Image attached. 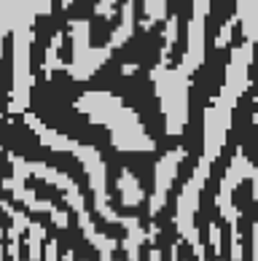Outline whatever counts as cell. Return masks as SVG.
I'll use <instances>...</instances> for the list:
<instances>
[{"label": "cell", "instance_id": "cell-20", "mask_svg": "<svg viewBox=\"0 0 258 261\" xmlns=\"http://www.w3.org/2000/svg\"><path fill=\"white\" fill-rule=\"evenodd\" d=\"M142 11H146V22L142 27L151 30L156 22H167V0H142Z\"/></svg>", "mask_w": 258, "mask_h": 261}, {"label": "cell", "instance_id": "cell-7", "mask_svg": "<svg viewBox=\"0 0 258 261\" xmlns=\"http://www.w3.org/2000/svg\"><path fill=\"white\" fill-rule=\"evenodd\" d=\"M183 159H186V148L178 146V148L167 151L164 156L156 162V167H154V194L148 199L151 218H156L161 213V207L167 205V194H169L172 183L178 178V170H180V164H183Z\"/></svg>", "mask_w": 258, "mask_h": 261}, {"label": "cell", "instance_id": "cell-2", "mask_svg": "<svg viewBox=\"0 0 258 261\" xmlns=\"http://www.w3.org/2000/svg\"><path fill=\"white\" fill-rule=\"evenodd\" d=\"M151 81H154V92L159 97L161 113H164V129L169 138H180L188 124V89L191 79L180 70V67L169 65H156L151 70Z\"/></svg>", "mask_w": 258, "mask_h": 261}, {"label": "cell", "instance_id": "cell-21", "mask_svg": "<svg viewBox=\"0 0 258 261\" xmlns=\"http://www.w3.org/2000/svg\"><path fill=\"white\" fill-rule=\"evenodd\" d=\"M60 46H62V33H54L49 49H46V60H43V73L46 75H51L56 67H62V62H60Z\"/></svg>", "mask_w": 258, "mask_h": 261}, {"label": "cell", "instance_id": "cell-11", "mask_svg": "<svg viewBox=\"0 0 258 261\" xmlns=\"http://www.w3.org/2000/svg\"><path fill=\"white\" fill-rule=\"evenodd\" d=\"M119 194H121V205L124 207H137V205H142V199H146V191H142V186H140V180H137V175L132 170H127L124 167L121 172H119Z\"/></svg>", "mask_w": 258, "mask_h": 261}, {"label": "cell", "instance_id": "cell-25", "mask_svg": "<svg viewBox=\"0 0 258 261\" xmlns=\"http://www.w3.org/2000/svg\"><path fill=\"white\" fill-rule=\"evenodd\" d=\"M116 3H119V0H97V8H94V14H100L102 19H110L113 11H116Z\"/></svg>", "mask_w": 258, "mask_h": 261}, {"label": "cell", "instance_id": "cell-3", "mask_svg": "<svg viewBox=\"0 0 258 261\" xmlns=\"http://www.w3.org/2000/svg\"><path fill=\"white\" fill-rule=\"evenodd\" d=\"M210 170H213V164L199 159V164L194 167L191 172V178L186 180V186L180 189L178 194V205H175V226H178V234L183 237V243L191 248V256L194 258H205L207 256V248L202 245V240H199V229H196V210H199V194H202L205 183L210 178Z\"/></svg>", "mask_w": 258, "mask_h": 261}, {"label": "cell", "instance_id": "cell-13", "mask_svg": "<svg viewBox=\"0 0 258 261\" xmlns=\"http://www.w3.org/2000/svg\"><path fill=\"white\" fill-rule=\"evenodd\" d=\"M237 19L242 24L245 41H250L253 46L258 43V0H237Z\"/></svg>", "mask_w": 258, "mask_h": 261}, {"label": "cell", "instance_id": "cell-27", "mask_svg": "<svg viewBox=\"0 0 258 261\" xmlns=\"http://www.w3.org/2000/svg\"><path fill=\"white\" fill-rule=\"evenodd\" d=\"M51 14V0H38V16H49Z\"/></svg>", "mask_w": 258, "mask_h": 261}, {"label": "cell", "instance_id": "cell-15", "mask_svg": "<svg viewBox=\"0 0 258 261\" xmlns=\"http://www.w3.org/2000/svg\"><path fill=\"white\" fill-rule=\"evenodd\" d=\"M27 167H30V175L41 178L46 183H51V186H56L60 191H65V194H68V191L75 186V180L70 175H65V172L54 170V167H49V164H43V162H27Z\"/></svg>", "mask_w": 258, "mask_h": 261}, {"label": "cell", "instance_id": "cell-28", "mask_svg": "<svg viewBox=\"0 0 258 261\" xmlns=\"http://www.w3.org/2000/svg\"><path fill=\"white\" fill-rule=\"evenodd\" d=\"M253 199H255V205H258V172H255V175H253Z\"/></svg>", "mask_w": 258, "mask_h": 261}, {"label": "cell", "instance_id": "cell-29", "mask_svg": "<svg viewBox=\"0 0 258 261\" xmlns=\"http://www.w3.org/2000/svg\"><path fill=\"white\" fill-rule=\"evenodd\" d=\"M121 70H124V73H127V75H129V73H135V70H137V65H124V67H121Z\"/></svg>", "mask_w": 258, "mask_h": 261}, {"label": "cell", "instance_id": "cell-1", "mask_svg": "<svg viewBox=\"0 0 258 261\" xmlns=\"http://www.w3.org/2000/svg\"><path fill=\"white\" fill-rule=\"evenodd\" d=\"M38 16L35 0H22L16 24H14V86H11V113H27L33 92V67H30V51H33V24Z\"/></svg>", "mask_w": 258, "mask_h": 261}, {"label": "cell", "instance_id": "cell-16", "mask_svg": "<svg viewBox=\"0 0 258 261\" xmlns=\"http://www.w3.org/2000/svg\"><path fill=\"white\" fill-rule=\"evenodd\" d=\"M92 27L86 19H73L70 22V43H73V62H81L86 54L92 51V41H89Z\"/></svg>", "mask_w": 258, "mask_h": 261}, {"label": "cell", "instance_id": "cell-14", "mask_svg": "<svg viewBox=\"0 0 258 261\" xmlns=\"http://www.w3.org/2000/svg\"><path fill=\"white\" fill-rule=\"evenodd\" d=\"M132 35H135V0H127V3L121 6V24L113 30L110 41L105 46H110V49L116 51V49H121V46L129 41Z\"/></svg>", "mask_w": 258, "mask_h": 261}, {"label": "cell", "instance_id": "cell-23", "mask_svg": "<svg viewBox=\"0 0 258 261\" xmlns=\"http://www.w3.org/2000/svg\"><path fill=\"white\" fill-rule=\"evenodd\" d=\"M65 202H68V207L75 213V216L86 213V199H83V194H81V189H78V186H73L68 194H65Z\"/></svg>", "mask_w": 258, "mask_h": 261}, {"label": "cell", "instance_id": "cell-5", "mask_svg": "<svg viewBox=\"0 0 258 261\" xmlns=\"http://www.w3.org/2000/svg\"><path fill=\"white\" fill-rule=\"evenodd\" d=\"M210 6H213V0H194V6H191L186 54H183V60H180V65H178L188 79L205 65V33H207L205 22H207V14H210Z\"/></svg>", "mask_w": 258, "mask_h": 261}, {"label": "cell", "instance_id": "cell-22", "mask_svg": "<svg viewBox=\"0 0 258 261\" xmlns=\"http://www.w3.org/2000/svg\"><path fill=\"white\" fill-rule=\"evenodd\" d=\"M175 41H178V16H169L167 27H164V46H161V62L159 65H169V54H172Z\"/></svg>", "mask_w": 258, "mask_h": 261}, {"label": "cell", "instance_id": "cell-4", "mask_svg": "<svg viewBox=\"0 0 258 261\" xmlns=\"http://www.w3.org/2000/svg\"><path fill=\"white\" fill-rule=\"evenodd\" d=\"M232 113H234V105L226 102L223 97H215L205 108V124H202L205 151H202V159L210 162V164L221 156V151L226 146V135L232 129Z\"/></svg>", "mask_w": 258, "mask_h": 261}, {"label": "cell", "instance_id": "cell-18", "mask_svg": "<svg viewBox=\"0 0 258 261\" xmlns=\"http://www.w3.org/2000/svg\"><path fill=\"white\" fill-rule=\"evenodd\" d=\"M19 8H22V0H0V57H3V38H6V33H14Z\"/></svg>", "mask_w": 258, "mask_h": 261}, {"label": "cell", "instance_id": "cell-6", "mask_svg": "<svg viewBox=\"0 0 258 261\" xmlns=\"http://www.w3.org/2000/svg\"><path fill=\"white\" fill-rule=\"evenodd\" d=\"M250 65H253V43L245 41L232 49V60L226 65V81L218 92V97H223L226 102L237 105V100L242 97L250 86Z\"/></svg>", "mask_w": 258, "mask_h": 261}, {"label": "cell", "instance_id": "cell-19", "mask_svg": "<svg viewBox=\"0 0 258 261\" xmlns=\"http://www.w3.org/2000/svg\"><path fill=\"white\" fill-rule=\"evenodd\" d=\"M43 240H46V226L30 221V229H27V261H41L43 258Z\"/></svg>", "mask_w": 258, "mask_h": 261}, {"label": "cell", "instance_id": "cell-26", "mask_svg": "<svg viewBox=\"0 0 258 261\" xmlns=\"http://www.w3.org/2000/svg\"><path fill=\"white\" fill-rule=\"evenodd\" d=\"M49 218L54 221V226H56V229H68V213H65V210L54 207V213H51Z\"/></svg>", "mask_w": 258, "mask_h": 261}, {"label": "cell", "instance_id": "cell-8", "mask_svg": "<svg viewBox=\"0 0 258 261\" xmlns=\"http://www.w3.org/2000/svg\"><path fill=\"white\" fill-rule=\"evenodd\" d=\"M73 156L81 162L86 178H89V186H92V194H94L92 207L110 205L108 202V164L102 162L100 151L94 146H89V143H78V148H75Z\"/></svg>", "mask_w": 258, "mask_h": 261}, {"label": "cell", "instance_id": "cell-10", "mask_svg": "<svg viewBox=\"0 0 258 261\" xmlns=\"http://www.w3.org/2000/svg\"><path fill=\"white\" fill-rule=\"evenodd\" d=\"M110 54H113L110 46H100V49H92V51L81 60V62H70V65H65V70H68V73H70V79H75V81H89L92 75L97 73L100 67L110 60Z\"/></svg>", "mask_w": 258, "mask_h": 261}, {"label": "cell", "instance_id": "cell-24", "mask_svg": "<svg viewBox=\"0 0 258 261\" xmlns=\"http://www.w3.org/2000/svg\"><path fill=\"white\" fill-rule=\"evenodd\" d=\"M237 22H240L237 16H232V19H226V22H223L221 33H218V38H215V49H226V46L232 43V33H234Z\"/></svg>", "mask_w": 258, "mask_h": 261}, {"label": "cell", "instance_id": "cell-17", "mask_svg": "<svg viewBox=\"0 0 258 261\" xmlns=\"http://www.w3.org/2000/svg\"><path fill=\"white\" fill-rule=\"evenodd\" d=\"M232 194H234V186H232V183H226V180H221V189H218V194H215V207L221 210V218L226 221V226H237V224H240V210L234 207Z\"/></svg>", "mask_w": 258, "mask_h": 261}, {"label": "cell", "instance_id": "cell-9", "mask_svg": "<svg viewBox=\"0 0 258 261\" xmlns=\"http://www.w3.org/2000/svg\"><path fill=\"white\" fill-rule=\"evenodd\" d=\"M24 121H27V127L38 135V140H41L46 148L60 151V153H75V148H78V140H70L68 135H62V132H56V129H51V127H46V124L38 119V116L24 113Z\"/></svg>", "mask_w": 258, "mask_h": 261}, {"label": "cell", "instance_id": "cell-30", "mask_svg": "<svg viewBox=\"0 0 258 261\" xmlns=\"http://www.w3.org/2000/svg\"><path fill=\"white\" fill-rule=\"evenodd\" d=\"M73 6V0H62V8H70Z\"/></svg>", "mask_w": 258, "mask_h": 261}, {"label": "cell", "instance_id": "cell-12", "mask_svg": "<svg viewBox=\"0 0 258 261\" xmlns=\"http://www.w3.org/2000/svg\"><path fill=\"white\" fill-rule=\"evenodd\" d=\"M255 172H258V167L245 156V151H242V148H237V151H234V156H232V162H228V167H226L223 180H226V183H232V186L237 189L242 180H253Z\"/></svg>", "mask_w": 258, "mask_h": 261}]
</instances>
